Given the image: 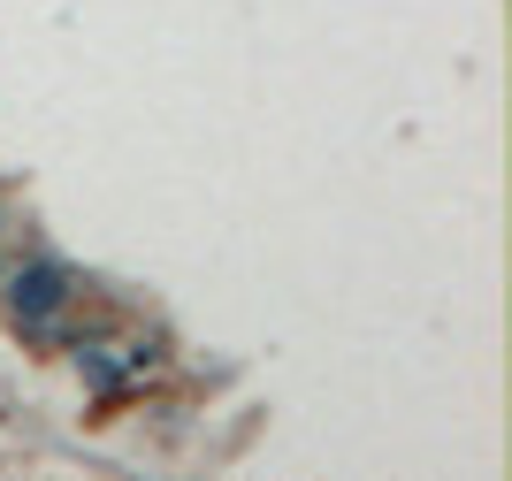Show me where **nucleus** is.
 <instances>
[{"label":"nucleus","mask_w":512,"mask_h":481,"mask_svg":"<svg viewBox=\"0 0 512 481\" xmlns=\"http://www.w3.org/2000/svg\"><path fill=\"white\" fill-rule=\"evenodd\" d=\"M69 291H77L69 260H23V275L8 283V314H16L23 329H39V321H54L69 306Z\"/></svg>","instance_id":"nucleus-1"},{"label":"nucleus","mask_w":512,"mask_h":481,"mask_svg":"<svg viewBox=\"0 0 512 481\" xmlns=\"http://www.w3.org/2000/svg\"><path fill=\"white\" fill-rule=\"evenodd\" d=\"M77 375L92 390H123L130 375H146V352H115V344H77Z\"/></svg>","instance_id":"nucleus-2"}]
</instances>
